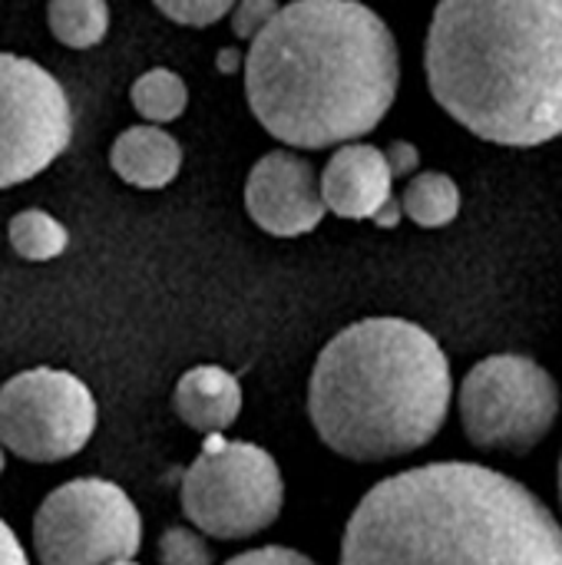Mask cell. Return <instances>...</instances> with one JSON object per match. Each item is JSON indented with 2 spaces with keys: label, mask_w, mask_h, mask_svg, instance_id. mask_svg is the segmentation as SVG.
<instances>
[{
  "label": "cell",
  "mask_w": 562,
  "mask_h": 565,
  "mask_svg": "<svg viewBox=\"0 0 562 565\" xmlns=\"http://www.w3.org/2000/svg\"><path fill=\"white\" fill-rule=\"evenodd\" d=\"M397 83L394 33L361 0H291L245 56L248 106L291 149L368 136L388 116Z\"/></svg>",
  "instance_id": "obj_1"
},
{
  "label": "cell",
  "mask_w": 562,
  "mask_h": 565,
  "mask_svg": "<svg viewBox=\"0 0 562 565\" xmlns=\"http://www.w3.org/2000/svg\"><path fill=\"white\" fill-rule=\"evenodd\" d=\"M338 565H562V523L500 470L427 463L364 493Z\"/></svg>",
  "instance_id": "obj_2"
},
{
  "label": "cell",
  "mask_w": 562,
  "mask_h": 565,
  "mask_svg": "<svg viewBox=\"0 0 562 565\" xmlns=\"http://www.w3.org/2000/svg\"><path fill=\"white\" fill-rule=\"evenodd\" d=\"M424 66L474 136L517 149L562 136V0H441Z\"/></svg>",
  "instance_id": "obj_3"
},
{
  "label": "cell",
  "mask_w": 562,
  "mask_h": 565,
  "mask_svg": "<svg viewBox=\"0 0 562 565\" xmlns=\"http://www.w3.org/2000/svg\"><path fill=\"white\" fill-rule=\"evenodd\" d=\"M450 361L404 318H364L335 334L308 381V417L328 450L354 463L417 454L447 424Z\"/></svg>",
  "instance_id": "obj_4"
},
{
  "label": "cell",
  "mask_w": 562,
  "mask_h": 565,
  "mask_svg": "<svg viewBox=\"0 0 562 565\" xmlns=\"http://www.w3.org/2000/svg\"><path fill=\"white\" fill-rule=\"evenodd\" d=\"M185 520L222 543L265 533L285 507V480L275 457L255 444L209 437L182 477Z\"/></svg>",
  "instance_id": "obj_5"
},
{
  "label": "cell",
  "mask_w": 562,
  "mask_h": 565,
  "mask_svg": "<svg viewBox=\"0 0 562 565\" xmlns=\"http://www.w3.org/2000/svg\"><path fill=\"white\" fill-rule=\"evenodd\" d=\"M460 424L474 447L490 454H530L540 447L562 397L553 374L527 354H490L460 384Z\"/></svg>",
  "instance_id": "obj_6"
},
{
  "label": "cell",
  "mask_w": 562,
  "mask_h": 565,
  "mask_svg": "<svg viewBox=\"0 0 562 565\" xmlns=\"http://www.w3.org/2000/svg\"><path fill=\"white\" fill-rule=\"evenodd\" d=\"M139 546V510L109 480H70L36 507L33 553L40 565H109L136 559Z\"/></svg>",
  "instance_id": "obj_7"
},
{
  "label": "cell",
  "mask_w": 562,
  "mask_h": 565,
  "mask_svg": "<svg viewBox=\"0 0 562 565\" xmlns=\"http://www.w3.org/2000/svg\"><path fill=\"white\" fill-rule=\"evenodd\" d=\"M96 397L70 371L30 367L0 387V444L26 463H63L96 434Z\"/></svg>",
  "instance_id": "obj_8"
},
{
  "label": "cell",
  "mask_w": 562,
  "mask_h": 565,
  "mask_svg": "<svg viewBox=\"0 0 562 565\" xmlns=\"http://www.w3.org/2000/svg\"><path fill=\"white\" fill-rule=\"evenodd\" d=\"M73 139V106L63 83L36 60L0 53V189L50 169Z\"/></svg>",
  "instance_id": "obj_9"
},
{
  "label": "cell",
  "mask_w": 562,
  "mask_h": 565,
  "mask_svg": "<svg viewBox=\"0 0 562 565\" xmlns=\"http://www.w3.org/2000/svg\"><path fill=\"white\" fill-rule=\"evenodd\" d=\"M245 209L252 222L275 238L308 235L328 212L315 166L295 149H275L252 166Z\"/></svg>",
  "instance_id": "obj_10"
},
{
  "label": "cell",
  "mask_w": 562,
  "mask_h": 565,
  "mask_svg": "<svg viewBox=\"0 0 562 565\" xmlns=\"http://www.w3.org/2000/svg\"><path fill=\"white\" fill-rule=\"evenodd\" d=\"M321 195L338 218H378L394 199V172L381 149L368 142L338 146L321 172Z\"/></svg>",
  "instance_id": "obj_11"
},
{
  "label": "cell",
  "mask_w": 562,
  "mask_h": 565,
  "mask_svg": "<svg viewBox=\"0 0 562 565\" xmlns=\"http://www.w3.org/2000/svg\"><path fill=\"white\" fill-rule=\"evenodd\" d=\"M172 407L185 427L215 437L229 430L242 414V384L235 374L215 364H199L185 371L172 391Z\"/></svg>",
  "instance_id": "obj_12"
},
{
  "label": "cell",
  "mask_w": 562,
  "mask_h": 565,
  "mask_svg": "<svg viewBox=\"0 0 562 565\" xmlns=\"http://www.w3.org/2000/svg\"><path fill=\"white\" fill-rule=\"evenodd\" d=\"M109 166L132 189H166L182 169V146L162 126H129L116 136Z\"/></svg>",
  "instance_id": "obj_13"
},
{
  "label": "cell",
  "mask_w": 562,
  "mask_h": 565,
  "mask_svg": "<svg viewBox=\"0 0 562 565\" xmlns=\"http://www.w3.org/2000/svg\"><path fill=\"white\" fill-rule=\"evenodd\" d=\"M401 209L421 228H444L460 215V189L447 172H417L401 192Z\"/></svg>",
  "instance_id": "obj_14"
},
{
  "label": "cell",
  "mask_w": 562,
  "mask_h": 565,
  "mask_svg": "<svg viewBox=\"0 0 562 565\" xmlns=\"http://www.w3.org/2000/svg\"><path fill=\"white\" fill-rule=\"evenodd\" d=\"M50 33L70 50H89L103 43L109 30V3L106 0H50L46 3Z\"/></svg>",
  "instance_id": "obj_15"
},
{
  "label": "cell",
  "mask_w": 562,
  "mask_h": 565,
  "mask_svg": "<svg viewBox=\"0 0 562 565\" xmlns=\"http://www.w3.org/2000/svg\"><path fill=\"white\" fill-rule=\"evenodd\" d=\"M129 99H132V109L152 122V126H166L172 119H179L189 106V89L182 83L179 73L166 70V66H156V70H146L132 89H129Z\"/></svg>",
  "instance_id": "obj_16"
},
{
  "label": "cell",
  "mask_w": 562,
  "mask_h": 565,
  "mask_svg": "<svg viewBox=\"0 0 562 565\" xmlns=\"http://www.w3.org/2000/svg\"><path fill=\"white\" fill-rule=\"evenodd\" d=\"M10 248L26 262H53L66 252L70 232L43 209H23L7 225Z\"/></svg>",
  "instance_id": "obj_17"
},
{
  "label": "cell",
  "mask_w": 562,
  "mask_h": 565,
  "mask_svg": "<svg viewBox=\"0 0 562 565\" xmlns=\"http://www.w3.org/2000/svg\"><path fill=\"white\" fill-rule=\"evenodd\" d=\"M159 563L162 565H212V550L205 533L195 526H169L159 540Z\"/></svg>",
  "instance_id": "obj_18"
},
{
  "label": "cell",
  "mask_w": 562,
  "mask_h": 565,
  "mask_svg": "<svg viewBox=\"0 0 562 565\" xmlns=\"http://www.w3.org/2000/svg\"><path fill=\"white\" fill-rule=\"evenodd\" d=\"M162 17L182 26H212L235 10L238 0H152Z\"/></svg>",
  "instance_id": "obj_19"
},
{
  "label": "cell",
  "mask_w": 562,
  "mask_h": 565,
  "mask_svg": "<svg viewBox=\"0 0 562 565\" xmlns=\"http://www.w3.org/2000/svg\"><path fill=\"white\" fill-rule=\"evenodd\" d=\"M282 10L278 0H238L232 10V33L238 40H255Z\"/></svg>",
  "instance_id": "obj_20"
},
{
  "label": "cell",
  "mask_w": 562,
  "mask_h": 565,
  "mask_svg": "<svg viewBox=\"0 0 562 565\" xmlns=\"http://www.w3.org/2000/svg\"><path fill=\"white\" fill-rule=\"evenodd\" d=\"M225 565H318L315 559H308L298 550L288 546H262V550H248L242 556H232Z\"/></svg>",
  "instance_id": "obj_21"
},
{
  "label": "cell",
  "mask_w": 562,
  "mask_h": 565,
  "mask_svg": "<svg viewBox=\"0 0 562 565\" xmlns=\"http://www.w3.org/2000/svg\"><path fill=\"white\" fill-rule=\"evenodd\" d=\"M384 156H388V162H391V172H394V179H414V172H417V166H421V152L411 146V142H391L388 149H384Z\"/></svg>",
  "instance_id": "obj_22"
},
{
  "label": "cell",
  "mask_w": 562,
  "mask_h": 565,
  "mask_svg": "<svg viewBox=\"0 0 562 565\" xmlns=\"http://www.w3.org/2000/svg\"><path fill=\"white\" fill-rule=\"evenodd\" d=\"M0 565H30L26 550L20 546L17 533L0 520Z\"/></svg>",
  "instance_id": "obj_23"
},
{
  "label": "cell",
  "mask_w": 562,
  "mask_h": 565,
  "mask_svg": "<svg viewBox=\"0 0 562 565\" xmlns=\"http://www.w3.org/2000/svg\"><path fill=\"white\" fill-rule=\"evenodd\" d=\"M401 215H404V209H401V199H391V202H388V205L378 212V218H374V222H378L381 228H394V225L401 222Z\"/></svg>",
  "instance_id": "obj_24"
},
{
  "label": "cell",
  "mask_w": 562,
  "mask_h": 565,
  "mask_svg": "<svg viewBox=\"0 0 562 565\" xmlns=\"http://www.w3.org/2000/svg\"><path fill=\"white\" fill-rule=\"evenodd\" d=\"M219 66H222V70H242V53H238V50H222Z\"/></svg>",
  "instance_id": "obj_25"
},
{
  "label": "cell",
  "mask_w": 562,
  "mask_h": 565,
  "mask_svg": "<svg viewBox=\"0 0 562 565\" xmlns=\"http://www.w3.org/2000/svg\"><path fill=\"white\" fill-rule=\"evenodd\" d=\"M3 467H7V447L0 444V477H3Z\"/></svg>",
  "instance_id": "obj_26"
},
{
  "label": "cell",
  "mask_w": 562,
  "mask_h": 565,
  "mask_svg": "<svg viewBox=\"0 0 562 565\" xmlns=\"http://www.w3.org/2000/svg\"><path fill=\"white\" fill-rule=\"evenodd\" d=\"M556 483H560V510H562V457H560V470H556Z\"/></svg>",
  "instance_id": "obj_27"
},
{
  "label": "cell",
  "mask_w": 562,
  "mask_h": 565,
  "mask_svg": "<svg viewBox=\"0 0 562 565\" xmlns=\"http://www.w3.org/2000/svg\"><path fill=\"white\" fill-rule=\"evenodd\" d=\"M109 565H139L136 559H116V563H109Z\"/></svg>",
  "instance_id": "obj_28"
}]
</instances>
